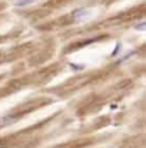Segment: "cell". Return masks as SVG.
I'll return each mask as SVG.
<instances>
[{
  "label": "cell",
  "mask_w": 146,
  "mask_h": 148,
  "mask_svg": "<svg viewBox=\"0 0 146 148\" xmlns=\"http://www.w3.org/2000/svg\"><path fill=\"white\" fill-rule=\"evenodd\" d=\"M135 29H136V30H145V29H146L145 22H141L139 25H135Z\"/></svg>",
  "instance_id": "3957f363"
},
{
  "label": "cell",
  "mask_w": 146,
  "mask_h": 148,
  "mask_svg": "<svg viewBox=\"0 0 146 148\" xmlns=\"http://www.w3.org/2000/svg\"><path fill=\"white\" fill-rule=\"evenodd\" d=\"M35 1H36V0H16V1H14V6H16V7H26V6L35 3Z\"/></svg>",
  "instance_id": "7a4b0ae2"
},
{
  "label": "cell",
  "mask_w": 146,
  "mask_h": 148,
  "mask_svg": "<svg viewBox=\"0 0 146 148\" xmlns=\"http://www.w3.org/2000/svg\"><path fill=\"white\" fill-rule=\"evenodd\" d=\"M89 14H90V9H85V7L77 9V10H75V12L72 13V16H73V19H75L76 22H80V20L86 19Z\"/></svg>",
  "instance_id": "6da1fadb"
}]
</instances>
